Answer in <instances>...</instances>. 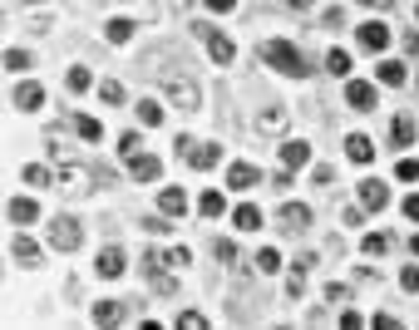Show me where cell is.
Segmentation results:
<instances>
[{
  "label": "cell",
  "instance_id": "obj_1",
  "mask_svg": "<svg viewBox=\"0 0 419 330\" xmlns=\"http://www.w3.org/2000/svg\"><path fill=\"white\" fill-rule=\"evenodd\" d=\"M262 59H267L276 74H291V79L311 74V69H306V59H301V50H296V45H286V40H267V45H262Z\"/></svg>",
  "mask_w": 419,
  "mask_h": 330
},
{
  "label": "cell",
  "instance_id": "obj_2",
  "mask_svg": "<svg viewBox=\"0 0 419 330\" xmlns=\"http://www.w3.org/2000/svg\"><path fill=\"white\" fill-rule=\"evenodd\" d=\"M89 178H99V173L84 168V163H65V168L55 173V183H60L65 193H89Z\"/></svg>",
  "mask_w": 419,
  "mask_h": 330
},
{
  "label": "cell",
  "instance_id": "obj_3",
  "mask_svg": "<svg viewBox=\"0 0 419 330\" xmlns=\"http://www.w3.org/2000/svg\"><path fill=\"white\" fill-rule=\"evenodd\" d=\"M50 246H55V251H74V246H79V222L55 217L50 222Z\"/></svg>",
  "mask_w": 419,
  "mask_h": 330
},
{
  "label": "cell",
  "instance_id": "obj_4",
  "mask_svg": "<svg viewBox=\"0 0 419 330\" xmlns=\"http://www.w3.org/2000/svg\"><path fill=\"white\" fill-rule=\"evenodd\" d=\"M355 40H360V50H370V55H380V50L390 45V25H380V20H365V25L355 30Z\"/></svg>",
  "mask_w": 419,
  "mask_h": 330
},
{
  "label": "cell",
  "instance_id": "obj_5",
  "mask_svg": "<svg viewBox=\"0 0 419 330\" xmlns=\"http://www.w3.org/2000/svg\"><path fill=\"white\" fill-rule=\"evenodd\" d=\"M168 104H173V109H183V113H193L198 104H203V94H198V84L173 79V84H168Z\"/></svg>",
  "mask_w": 419,
  "mask_h": 330
},
{
  "label": "cell",
  "instance_id": "obj_6",
  "mask_svg": "<svg viewBox=\"0 0 419 330\" xmlns=\"http://www.w3.org/2000/svg\"><path fill=\"white\" fill-rule=\"evenodd\" d=\"M257 183H262V168H257V163H232V168H227V188H232V193H247V188H257Z\"/></svg>",
  "mask_w": 419,
  "mask_h": 330
},
{
  "label": "cell",
  "instance_id": "obj_7",
  "mask_svg": "<svg viewBox=\"0 0 419 330\" xmlns=\"http://www.w3.org/2000/svg\"><path fill=\"white\" fill-rule=\"evenodd\" d=\"M375 99H380L375 84H365V79H350V84H345V104H350V109L370 113V109H375Z\"/></svg>",
  "mask_w": 419,
  "mask_h": 330
},
{
  "label": "cell",
  "instance_id": "obj_8",
  "mask_svg": "<svg viewBox=\"0 0 419 330\" xmlns=\"http://www.w3.org/2000/svg\"><path fill=\"white\" fill-rule=\"evenodd\" d=\"M183 158H188L198 173H208V168L222 163V148H217V143H188V153H183Z\"/></svg>",
  "mask_w": 419,
  "mask_h": 330
},
{
  "label": "cell",
  "instance_id": "obj_9",
  "mask_svg": "<svg viewBox=\"0 0 419 330\" xmlns=\"http://www.w3.org/2000/svg\"><path fill=\"white\" fill-rule=\"evenodd\" d=\"M123 163H128V173H133V178H138V183H153V178H158V173H163V163H158V158H153V153H128V158H123Z\"/></svg>",
  "mask_w": 419,
  "mask_h": 330
},
{
  "label": "cell",
  "instance_id": "obj_10",
  "mask_svg": "<svg viewBox=\"0 0 419 330\" xmlns=\"http://www.w3.org/2000/svg\"><path fill=\"white\" fill-rule=\"evenodd\" d=\"M385 203H390V188H385L380 178H365V183H360V207H365V212H380Z\"/></svg>",
  "mask_w": 419,
  "mask_h": 330
},
{
  "label": "cell",
  "instance_id": "obj_11",
  "mask_svg": "<svg viewBox=\"0 0 419 330\" xmlns=\"http://www.w3.org/2000/svg\"><path fill=\"white\" fill-rule=\"evenodd\" d=\"M203 40H208V55L217 64H232V59H237V45H232L222 30H203Z\"/></svg>",
  "mask_w": 419,
  "mask_h": 330
},
{
  "label": "cell",
  "instance_id": "obj_12",
  "mask_svg": "<svg viewBox=\"0 0 419 330\" xmlns=\"http://www.w3.org/2000/svg\"><path fill=\"white\" fill-rule=\"evenodd\" d=\"M281 227L286 232H306L311 227V207L306 203H281Z\"/></svg>",
  "mask_w": 419,
  "mask_h": 330
},
{
  "label": "cell",
  "instance_id": "obj_13",
  "mask_svg": "<svg viewBox=\"0 0 419 330\" xmlns=\"http://www.w3.org/2000/svg\"><path fill=\"white\" fill-rule=\"evenodd\" d=\"M276 153H281V168H306V163H311V143H301V138L281 143Z\"/></svg>",
  "mask_w": 419,
  "mask_h": 330
},
{
  "label": "cell",
  "instance_id": "obj_14",
  "mask_svg": "<svg viewBox=\"0 0 419 330\" xmlns=\"http://www.w3.org/2000/svg\"><path fill=\"white\" fill-rule=\"evenodd\" d=\"M94 271H99L104 281H118V276H123V251H118V246H104L99 261H94Z\"/></svg>",
  "mask_w": 419,
  "mask_h": 330
},
{
  "label": "cell",
  "instance_id": "obj_15",
  "mask_svg": "<svg viewBox=\"0 0 419 330\" xmlns=\"http://www.w3.org/2000/svg\"><path fill=\"white\" fill-rule=\"evenodd\" d=\"M390 138H395L400 148H410V143H415V138H419L415 118H410V113H395V118H390Z\"/></svg>",
  "mask_w": 419,
  "mask_h": 330
},
{
  "label": "cell",
  "instance_id": "obj_16",
  "mask_svg": "<svg viewBox=\"0 0 419 330\" xmlns=\"http://www.w3.org/2000/svg\"><path fill=\"white\" fill-rule=\"evenodd\" d=\"M5 217H10V222H20V227H25V222H35V217H40V203H35V198H10V207H5Z\"/></svg>",
  "mask_w": 419,
  "mask_h": 330
},
{
  "label": "cell",
  "instance_id": "obj_17",
  "mask_svg": "<svg viewBox=\"0 0 419 330\" xmlns=\"http://www.w3.org/2000/svg\"><path fill=\"white\" fill-rule=\"evenodd\" d=\"M158 207H163V217H183V212H188L183 188H163V193H158Z\"/></svg>",
  "mask_w": 419,
  "mask_h": 330
},
{
  "label": "cell",
  "instance_id": "obj_18",
  "mask_svg": "<svg viewBox=\"0 0 419 330\" xmlns=\"http://www.w3.org/2000/svg\"><path fill=\"white\" fill-rule=\"evenodd\" d=\"M128 311H123V301H94V326H118Z\"/></svg>",
  "mask_w": 419,
  "mask_h": 330
},
{
  "label": "cell",
  "instance_id": "obj_19",
  "mask_svg": "<svg viewBox=\"0 0 419 330\" xmlns=\"http://www.w3.org/2000/svg\"><path fill=\"white\" fill-rule=\"evenodd\" d=\"M232 227H237V232H257V227H262V207H257V203H242V207L232 212Z\"/></svg>",
  "mask_w": 419,
  "mask_h": 330
},
{
  "label": "cell",
  "instance_id": "obj_20",
  "mask_svg": "<svg viewBox=\"0 0 419 330\" xmlns=\"http://www.w3.org/2000/svg\"><path fill=\"white\" fill-rule=\"evenodd\" d=\"M40 104H45V89H40V84H20V89H15V109L35 113Z\"/></svg>",
  "mask_w": 419,
  "mask_h": 330
},
{
  "label": "cell",
  "instance_id": "obj_21",
  "mask_svg": "<svg viewBox=\"0 0 419 330\" xmlns=\"http://www.w3.org/2000/svg\"><path fill=\"white\" fill-rule=\"evenodd\" d=\"M345 153H350L355 163H370V158H375V143H370L365 133H350V138H345Z\"/></svg>",
  "mask_w": 419,
  "mask_h": 330
},
{
  "label": "cell",
  "instance_id": "obj_22",
  "mask_svg": "<svg viewBox=\"0 0 419 330\" xmlns=\"http://www.w3.org/2000/svg\"><path fill=\"white\" fill-rule=\"evenodd\" d=\"M10 251H15V261H20V266H40V246H35L30 237H15V241H10Z\"/></svg>",
  "mask_w": 419,
  "mask_h": 330
},
{
  "label": "cell",
  "instance_id": "obj_23",
  "mask_svg": "<svg viewBox=\"0 0 419 330\" xmlns=\"http://www.w3.org/2000/svg\"><path fill=\"white\" fill-rule=\"evenodd\" d=\"M198 212H203V217H222V212H227V198L212 188V193H203V198H198Z\"/></svg>",
  "mask_w": 419,
  "mask_h": 330
},
{
  "label": "cell",
  "instance_id": "obj_24",
  "mask_svg": "<svg viewBox=\"0 0 419 330\" xmlns=\"http://www.w3.org/2000/svg\"><path fill=\"white\" fill-rule=\"evenodd\" d=\"M74 128H79V138H84V143H99V138H104V123H99V118H89V113H79V118H74Z\"/></svg>",
  "mask_w": 419,
  "mask_h": 330
},
{
  "label": "cell",
  "instance_id": "obj_25",
  "mask_svg": "<svg viewBox=\"0 0 419 330\" xmlns=\"http://www.w3.org/2000/svg\"><path fill=\"white\" fill-rule=\"evenodd\" d=\"M104 35H108V45H128L133 40V20H108Z\"/></svg>",
  "mask_w": 419,
  "mask_h": 330
},
{
  "label": "cell",
  "instance_id": "obj_26",
  "mask_svg": "<svg viewBox=\"0 0 419 330\" xmlns=\"http://www.w3.org/2000/svg\"><path fill=\"white\" fill-rule=\"evenodd\" d=\"M325 74H340V79H345V74H350V55H345V50H330V55H325Z\"/></svg>",
  "mask_w": 419,
  "mask_h": 330
},
{
  "label": "cell",
  "instance_id": "obj_27",
  "mask_svg": "<svg viewBox=\"0 0 419 330\" xmlns=\"http://www.w3.org/2000/svg\"><path fill=\"white\" fill-rule=\"evenodd\" d=\"M360 251H365V256H385V251H390V237H385V232H370V237L360 241Z\"/></svg>",
  "mask_w": 419,
  "mask_h": 330
},
{
  "label": "cell",
  "instance_id": "obj_28",
  "mask_svg": "<svg viewBox=\"0 0 419 330\" xmlns=\"http://www.w3.org/2000/svg\"><path fill=\"white\" fill-rule=\"evenodd\" d=\"M138 123H143V128H153V123H163V104H153V99H143V104H138Z\"/></svg>",
  "mask_w": 419,
  "mask_h": 330
},
{
  "label": "cell",
  "instance_id": "obj_29",
  "mask_svg": "<svg viewBox=\"0 0 419 330\" xmlns=\"http://www.w3.org/2000/svg\"><path fill=\"white\" fill-rule=\"evenodd\" d=\"M380 84H405V64L400 59H385L380 64Z\"/></svg>",
  "mask_w": 419,
  "mask_h": 330
},
{
  "label": "cell",
  "instance_id": "obj_30",
  "mask_svg": "<svg viewBox=\"0 0 419 330\" xmlns=\"http://www.w3.org/2000/svg\"><path fill=\"white\" fill-rule=\"evenodd\" d=\"M257 271H267V276H272V271H281V251H272V246H267V251H257Z\"/></svg>",
  "mask_w": 419,
  "mask_h": 330
},
{
  "label": "cell",
  "instance_id": "obj_31",
  "mask_svg": "<svg viewBox=\"0 0 419 330\" xmlns=\"http://www.w3.org/2000/svg\"><path fill=\"white\" fill-rule=\"evenodd\" d=\"M395 178H400V183H415L419 178V158H400V163H395Z\"/></svg>",
  "mask_w": 419,
  "mask_h": 330
},
{
  "label": "cell",
  "instance_id": "obj_32",
  "mask_svg": "<svg viewBox=\"0 0 419 330\" xmlns=\"http://www.w3.org/2000/svg\"><path fill=\"white\" fill-rule=\"evenodd\" d=\"M89 84H94V74H89V69H69V89H74V94H84Z\"/></svg>",
  "mask_w": 419,
  "mask_h": 330
},
{
  "label": "cell",
  "instance_id": "obj_33",
  "mask_svg": "<svg viewBox=\"0 0 419 330\" xmlns=\"http://www.w3.org/2000/svg\"><path fill=\"white\" fill-rule=\"evenodd\" d=\"M138 148H143V138H138V133H128V128H123V133H118V153H123V158H128V153H138Z\"/></svg>",
  "mask_w": 419,
  "mask_h": 330
},
{
  "label": "cell",
  "instance_id": "obj_34",
  "mask_svg": "<svg viewBox=\"0 0 419 330\" xmlns=\"http://www.w3.org/2000/svg\"><path fill=\"white\" fill-rule=\"evenodd\" d=\"M5 69H30V55L25 50H5Z\"/></svg>",
  "mask_w": 419,
  "mask_h": 330
},
{
  "label": "cell",
  "instance_id": "obj_35",
  "mask_svg": "<svg viewBox=\"0 0 419 330\" xmlns=\"http://www.w3.org/2000/svg\"><path fill=\"white\" fill-rule=\"evenodd\" d=\"M178 326H183V330H203V326H208V316H198V311H183V316H178Z\"/></svg>",
  "mask_w": 419,
  "mask_h": 330
},
{
  "label": "cell",
  "instance_id": "obj_36",
  "mask_svg": "<svg viewBox=\"0 0 419 330\" xmlns=\"http://www.w3.org/2000/svg\"><path fill=\"white\" fill-rule=\"evenodd\" d=\"M311 178L320 183V188H325V183H335V168H330V163H315V168H311Z\"/></svg>",
  "mask_w": 419,
  "mask_h": 330
},
{
  "label": "cell",
  "instance_id": "obj_37",
  "mask_svg": "<svg viewBox=\"0 0 419 330\" xmlns=\"http://www.w3.org/2000/svg\"><path fill=\"white\" fill-rule=\"evenodd\" d=\"M400 286H405V291H419V266H405V271H400Z\"/></svg>",
  "mask_w": 419,
  "mask_h": 330
},
{
  "label": "cell",
  "instance_id": "obj_38",
  "mask_svg": "<svg viewBox=\"0 0 419 330\" xmlns=\"http://www.w3.org/2000/svg\"><path fill=\"white\" fill-rule=\"evenodd\" d=\"M99 94H104L108 104H123V84H113V79H108V84H104V89H99Z\"/></svg>",
  "mask_w": 419,
  "mask_h": 330
},
{
  "label": "cell",
  "instance_id": "obj_39",
  "mask_svg": "<svg viewBox=\"0 0 419 330\" xmlns=\"http://www.w3.org/2000/svg\"><path fill=\"white\" fill-rule=\"evenodd\" d=\"M257 123H262V128H281L286 118H281V109H267V113H262V118H257Z\"/></svg>",
  "mask_w": 419,
  "mask_h": 330
},
{
  "label": "cell",
  "instance_id": "obj_40",
  "mask_svg": "<svg viewBox=\"0 0 419 330\" xmlns=\"http://www.w3.org/2000/svg\"><path fill=\"white\" fill-rule=\"evenodd\" d=\"M168 261H173V266H188V261H193V251H188V246H173V251H168Z\"/></svg>",
  "mask_w": 419,
  "mask_h": 330
},
{
  "label": "cell",
  "instance_id": "obj_41",
  "mask_svg": "<svg viewBox=\"0 0 419 330\" xmlns=\"http://www.w3.org/2000/svg\"><path fill=\"white\" fill-rule=\"evenodd\" d=\"M25 183H50V173H45V168L35 163V168H25Z\"/></svg>",
  "mask_w": 419,
  "mask_h": 330
},
{
  "label": "cell",
  "instance_id": "obj_42",
  "mask_svg": "<svg viewBox=\"0 0 419 330\" xmlns=\"http://www.w3.org/2000/svg\"><path fill=\"white\" fill-rule=\"evenodd\" d=\"M405 217L419 222V193H410V198H405Z\"/></svg>",
  "mask_w": 419,
  "mask_h": 330
},
{
  "label": "cell",
  "instance_id": "obj_43",
  "mask_svg": "<svg viewBox=\"0 0 419 330\" xmlns=\"http://www.w3.org/2000/svg\"><path fill=\"white\" fill-rule=\"evenodd\" d=\"M232 5H237V0H208V10H222V15H227Z\"/></svg>",
  "mask_w": 419,
  "mask_h": 330
},
{
  "label": "cell",
  "instance_id": "obj_44",
  "mask_svg": "<svg viewBox=\"0 0 419 330\" xmlns=\"http://www.w3.org/2000/svg\"><path fill=\"white\" fill-rule=\"evenodd\" d=\"M286 5H291V10H311V0H286Z\"/></svg>",
  "mask_w": 419,
  "mask_h": 330
},
{
  "label": "cell",
  "instance_id": "obj_45",
  "mask_svg": "<svg viewBox=\"0 0 419 330\" xmlns=\"http://www.w3.org/2000/svg\"><path fill=\"white\" fill-rule=\"evenodd\" d=\"M410 246H415V256H419V232H415V241H410Z\"/></svg>",
  "mask_w": 419,
  "mask_h": 330
},
{
  "label": "cell",
  "instance_id": "obj_46",
  "mask_svg": "<svg viewBox=\"0 0 419 330\" xmlns=\"http://www.w3.org/2000/svg\"><path fill=\"white\" fill-rule=\"evenodd\" d=\"M360 5H380V0H360Z\"/></svg>",
  "mask_w": 419,
  "mask_h": 330
}]
</instances>
